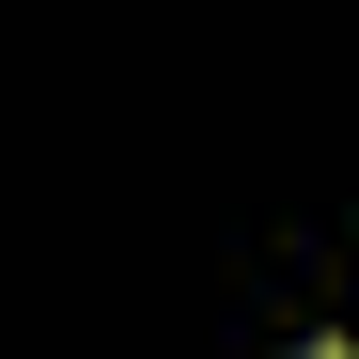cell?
Listing matches in <instances>:
<instances>
[{"label": "cell", "mask_w": 359, "mask_h": 359, "mask_svg": "<svg viewBox=\"0 0 359 359\" xmlns=\"http://www.w3.org/2000/svg\"><path fill=\"white\" fill-rule=\"evenodd\" d=\"M313 359H344V344H313Z\"/></svg>", "instance_id": "obj_1"}]
</instances>
